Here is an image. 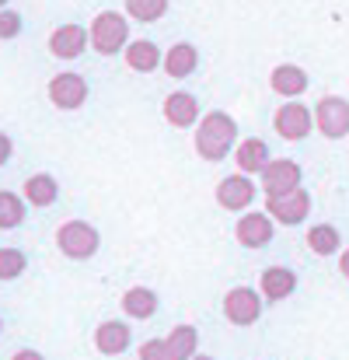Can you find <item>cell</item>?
Returning <instances> with one entry per match:
<instances>
[{
	"instance_id": "1",
	"label": "cell",
	"mask_w": 349,
	"mask_h": 360,
	"mask_svg": "<svg viewBox=\"0 0 349 360\" xmlns=\"http://www.w3.org/2000/svg\"><path fill=\"white\" fill-rule=\"evenodd\" d=\"M192 143H196V154L203 161H210V165L231 158L234 147H237V120H234L231 112H220V109L206 112L203 120L196 122Z\"/></svg>"
},
{
	"instance_id": "2",
	"label": "cell",
	"mask_w": 349,
	"mask_h": 360,
	"mask_svg": "<svg viewBox=\"0 0 349 360\" xmlns=\"http://www.w3.org/2000/svg\"><path fill=\"white\" fill-rule=\"evenodd\" d=\"M129 14H122V11H102V14H95V21L88 25V32H91V49L98 53V56H116V53H126V46L133 42L129 39Z\"/></svg>"
},
{
	"instance_id": "3",
	"label": "cell",
	"mask_w": 349,
	"mask_h": 360,
	"mask_svg": "<svg viewBox=\"0 0 349 360\" xmlns=\"http://www.w3.org/2000/svg\"><path fill=\"white\" fill-rule=\"evenodd\" d=\"M56 248H60L70 262H88V259H95L98 248H102V231H98L91 221H81V217L63 221V224L56 228Z\"/></svg>"
},
{
	"instance_id": "4",
	"label": "cell",
	"mask_w": 349,
	"mask_h": 360,
	"mask_svg": "<svg viewBox=\"0 0 349 360\" xmlns=\"http://www.w3.org/2000/svg\"><path fill=\"white\" fill-rule=\"evenodd\" d=\"M46 95H49L53 109H60V112H77V109L88 102L91 84H88V77H84V74L63 70V74H56V77L46 84Z\"/></svg>"
},
{
	"instance_id": "5",
	"label": "cell",
	"mask_w": 349,
	"mask_h": 360,
	"mask_svg": "<svg viewBox=\"0 0 349 360\" xmlns=\"http://www.w3.org/2000/svg\"><path fill=\"white\" fill-rule=\"evenodd\" d=\"M262 311H265V297L255 287H231L224 294V319L231 326H241V329L255 326L262 319Z\"/></svg>"
},
{
	"instance_id": "6",
	"label": "cell",
	"mask_w": 349,
	"mask_h": 360,
	"mask_svg": "<svg viewBox=\"0 0 349 360\" xmlns=\"http://www.w3.org/2000/svg\"><path fill=\"white\" fill-rule=\"evenodd\" d=\"M301 179H304V172L294 158H272L265 165V172L258 175V189H262V196H287V193L301 189Z\"/></svg>"
},
{
	"instance_id": "7",
	"label": "cell",
	"mask_w": 349,
	"mask_h": 360,
	"mask_svg": "<svg viewBox=\"0 0 349 360\" xmlns=\"http://www.w3.org/2000/svg\"><path fill=\"white\" fill-rule=\"evenodd\" d=\"M315 129L329 140L349 136V98L343 95H325L315 105Z\"/></svg>"
},
{
	"instance_id": "8",
	"label": "cell",
	"mask_w": 349,
	"mask_h": 360,
	"mask_svg": "<svg viewBox=\"0 0 349 360\" xmlns=\"http://www.w3.org/2000/svg\"><path fill=\"white\" fill-rule=\"evenodd\" d=\"M272 129H276L283 140L297 143V140H304V136L315 129V109H308L304 102L290 98L287 105H279V109H276V116H272Z\"/></svg>"
},
{
	"instance_id": "9",
	"label": "cell",
	"mask_w": 349,
	"mask_h": 360,
	"mask_svg": "<svg viewBox=\"0 0 349 360\" xmlns=\"http://www.w3.org/2000/svg\"><path fill=\"white\" fill-rule=\"evenodd\" d=\"M276 235V221L269 210H244L241 221L234 224V238L241 248H265Z\"/></svg>"
},
{
	"instance_id": "10",
	"label": "cell",
	"mask_w": 349,
	"mask_h": 360,
	"mask_svg": "<svg viewBox=\"0 0 349 360\" xmlns=\"http://www.w3.org/2000/svg\"><path fill=\"white\" fill-rule=\"evenodd\" d=\"M262 189L255 186V179L251 175H244V172H237V175H228V179H220L217 182V203L224 207V210H231V214H244L251 203H255V196H258Z\"/></svg>"
},
{
	"instance_id": "11",
	"label": "cell",
	"mask_w": 349,
	"mask_h": 360,
	"mask_svg": "<svg viewBox=\"0 0 349 360\" xmlns=\"http://www.w3.org/2000/svg\"><path fill=\"white\" fill-rule=\"evenodd\" d=\"M265 210L272 214V221H279L283 228H297L308 221L311 214V193L308 189H294L287 196H265Z\"/></svg>"
},
{
	"instance_id": "12",
	"label": "cell",
	"mask_w": 349,
	"mask_h": 360,
	"mask_svg": "<svg viewBox=\"0 0 349 360\" xmlns=\"http://www.w3.org/2000/svg\"><path fill=\"white\" fill-rule=\"evenodd\" d=\"M91 46V32L84 28V25H77V21H70V25H60L53 35H49V53L56 56V60H77V56H84V49Z\"/></svg>"
},
{
	"instance_id": "13",
	"label": "cell",
	"mask_w": 349,
	"mask_h": 360,
	"mask_svg": "<svg viewBox=\"0 0 349 360\" xmlns=\"http://www.w3.org/2000/svg\"><path fill=\"white\" fill-rule=\"evenodd\" d=\"M129 347H133V329H129V322H122V319L98 322V329H95V350H98L102 357H122Z\"/></svg>"
},
{
	"instance_id": "14",
	"label": "cell",
	"mask_w": 349,
	"mask_h": 360,
	"mask_svg": "<svg viewBox=\"0 0 349 360\" xmlns=\"http://www.w3.org/2000/svg\"><path fill=\"white\" fill-rule=\"evenodd\" d=\"M161 112H164L168 126H175V129H189V126H196V122L203 120L199 98H196L192 91H171V95L161 102Z\"/></svg>"
},
{
	"instance_id": "15",
	"label": "cell",
	"mask_w": 349,
	"mask_h": 360,
	"mask_svg": "<svg viewBox=\"0 0 349 360\" xmlns=\"http://www.w3.org/2000/svg\"><path fill=\"white\" fill-rule=\"evenodd\" d=\"M258 290L269 304H279V301L297 294V273L290 266H265L258 276Z\"/></svg>"
},
{
	"instance_id": "16",
	"label": "cell",
	"mask_w": 349,
	"mask_h": 360,
	"mask_svg": "<svg viewBox=\"0 0 349 360\" xmlns=\"http://www.w3.org/2000/svg\"><path fill=\"white\" fill-rule=\"evenodd\" d=\"M122 56H126V67L133 74H154V70L164 67V49L154 39H133Z\"/></svg>"
},
{
	"instance_id": "17",
	"label": "cell",
	"mask_w": 349,
	"mask_h": 360,
	"mask_svg": "<svg viewBox=\"0 0 349 360\" xmlns=\"http://www.w3.org/2000/svg\"><path fill=\"white\" fill-rule=\"evenodd\" d=\"M272 161V154H269V143L262 140V136H248V140H241L237 147H234V165H237V172H244V175H262L265 172V165Z\"/></svg>"
},
{
	"instance_id": "18",
	"label": "cell",
	"mask_w": 349,
	"mask_h": 360,
	"mask_svg": "<svg viewBox=\"0 0 349 360\" xmlns=\"http://www.w3.org/2000/svg\"><path fill=\"white\" fill-rule=\"evenodd\" d=\"M171 81H185V77H192L196 70H199V49L192 46V42H175V46H168V53H164V67H161Z\"/></svg>"
},
{
	"instance_id": "19",
	"label": "cell",
	"mask_w": 349,
	"mask_h": 360,
	"mask_svg": "<svg viewBox=\"0 0 349 360\" xmlns=\"http://www.w3.org/2000/svg\"><path fill=\"white\" fill-rule=\"evenodd\" d=\"M119 304H122L126 319H133V322H150L161 311V297L154 287H129Z\"/></svg>"
},
{
	"instance_id": "20",
	"label": "cell",
	"mask_w": 349,
	"mask_h": 360,
	"mask_svg": "<svg viewBox=\"0 0 349 360\" xmlns=\"http://www.w3.org/2000/svg\"><path fill=\"white\" fill-rule=\"evenodd\" d=\"M269 84H272V91L283 95V98H301V95L308 91L311 77H308V70L297 67V63H279V67H272Z\"/></svg>"
},
{
	"instance_id": "21",
	"label": "cell",
	"mask_w": 349,
	"mask_h": 360,
	"mask_svg": "<svg viewBox=\"0 0 349 360\" xmlns=\"http://www.w3.org/2000/svg\"><path fill=\"white\" fill-rule=\"evenodd\" d=\"M21 196L28 200V207L46 210V207H53V203L60 200V182H56V175H49V172H35V175L25 179Z\"/></svg>"
},
{
	"instance_id": "22",
	"label": "cell",
	"mask_w": 349,
	"mask_h": 360,
	"mask_svg": "<svg viewBox=\"0 0 349 360\" xmlns=\"http://www.w3.org/2000/svg\"><path fill=\"white\" fill-rule=\"evenodd\" d=\"M308 248H311L315 255H322V259L343 252V235H339V228H336V224H325V221L315 224V228H308Z\"/></svg>"
},
{
	"instance_id": "23",
	"label": "cell",
	"mask_w": 349,
	"mask_h": 360,
	"mask_svg": "<svg viewBox=\"0 0 349 360\" xmlns=\"http://www.w3.org/2000/svg\"><path fill=\"white\" fill-rule=\"evenodd\" d=\"M164 340H168V347H171L175 360H192L196 354H199V329H196V326H189V322L175 326Z\"/></svg>"
},
{
	"instance_id": "24",
	"label": "cell",
	"mask_w": 349,
	"mask_h": 360,
	"mask_svg": "<svg viewBox=\"0 0 349 360\" xmlns=\"http://www.w3.org/2000/svg\"><path fill=\"white\" fill-rule=\"evenodd\" d=\"M25 214H28V200L18 196V193L0 189V231L21 228V224H25Z\"/></svg>"
},
{
	"instance_id": "25",
	"label": "cell",
	"mask_w": 349,
	"mask_h": 360,
	"mask_svg": "<svg viewBox=\"0 0 349 360\" xmlns=\"http://www.w3.org/2000/svg\"><path fill=\"white\" fill-rule=\"evenodd\" d=\"M168 7H171V0H126V14L133 21H140V25L161 21L168 14Z\"/></svg>"
},
{
	"instance_id": "26",
	"label": "cell",
	"mask_w": 349,
	"mask_h": 360,
	"mask_svg": "<svg viewBox=\"0 0 349 360\" xmlns=\"http://www.w3.org/2000/svg\"><path fill=\"white\" fill-rule=\"evenodd\" d=\"M25 269H28V255H25V248H18V245L0 248V283L18 280Z\"/></svg>"
},
{
	"instance_id": "27",
	"label": "cell",
	"mask_w": 349,
	"mask_h": 360,
	"mask_svg": "<svg viewBox=\"0 0 349 360\" xmlns=\"http://www.w3.org/2000/svg\"><path fill=\"white\" fill-rule=\"evenodd\" d=\"M136 360H175L168 340H143L140 350H136Z\"/></svg>"
},
{
	"instance_id": "28",
	"label": "cell",
	"mask_w": 349,
	"mask_h": 360,
	"mask_svg": "<svg viewBox=\"0 0 349 360\" xmlns=\"http://www.w3.org/2000/svg\"><path fill=\"white\" fill-rule=\"evenodd\" d=\"M21 28H25V18L18 14V11H0V42H11V39H18L21 35Z\"/></svg>"
},
{
	"instance_id": "29",
	"label": "cell",
	"mask_w": 349,
	"mask_h": 360,
	"mask_svg": "<svg viewBox=\"0 0 349 360\" xmlns=\"http://www.w3.org/2000/svg\"><path fill=\"white\" fill-rule=\"evenodd\" d=\"M11 158H14V136H7V133L0 129V168H4Z\"/></svg>"
},
{
	"instance_id": "30",
	"label": "cell",
	"mask_w": 349,
	"mask_h": 360,
	"mask_svg": "<svg viewBox=\"0 0 349 360\" xmlns=\"http://www.w3.org/2000/svg\"><path fill=\"white\" fill-rule=\"evenodd\" d=\"M11 360H46V357H42L39 350H32V347H21V350H18Z\"/></svg>"
},
{
	"instance_id": "31",
	"label": "cell",
	"mask_w": 349,
	"mask_h": 360,
	"mask_svg": "<svg viewBox=\"0 0 349 360\" xmlns=\"http://www.w3.org/2000/svg\"><path fill=\"white\" fill-rule=\"evenodd\" d=\"M339 273L349 280V248H343V252H339Z\"/></svg>"
},
{
	"instance_id": "32",
	"label": "cell",
	"mask_w": 349,
	"mask_h": 360,
	"mask_svg": "<svg viewBox=\"0 0 349 360\" xmlns=\"http://www.w3.org/2000/svg\"><path fill=\"white\" fill-rule=\"evenodd\" d=\"M192 360H217V357H206V354H196Z\"/></svg>"
},
{
	"instance_id": "33",
	"label": "cell",
	"mask_w": 349,
	"mask_h": 360,
	"mask_svg": "<svg viewBox=\"0 0 349 360\" xmlns=\"http://www.w3.org/2000/svg\"><path fill=\"white\" fill-rule=\"evenodd\" d=\"M7 4H11V0H0V11H4V7H7Z\"/></svg>"
},
{
	"instance_id": "34",
	"label": "cell",
	"mask_w": 349,
	"mask_h": 360,
	"mask_svg": "<svg viewBox=\"0 0 349 360\" xmlns=\"http://www.w3.org/2000/svg\"><path fill=\"white\" fill-rule=\"evenodd\" d=\"M0 336H4V319H0Z\"/></svg>"
}]
</instances>
